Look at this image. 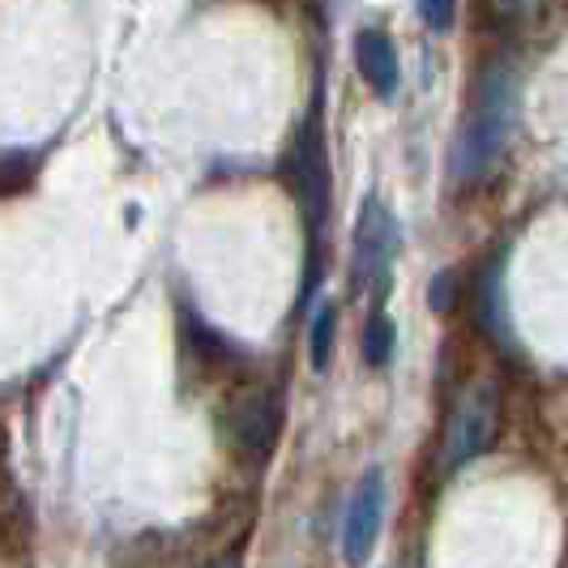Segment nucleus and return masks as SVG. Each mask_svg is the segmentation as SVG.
<instances>
[{"instance_id":"9d476101","label":"nucleus","mask_w":568,"mask_h":568,"mask_svg":"<svg viewBox=\"0 0 568 568\" xmlns=\"http://www.w3.org/2000/svg\"><path fill=\"white\" fill-rule=\"evenodd\" d=\"M419 18L432 30H449L457 18V0H419Z\"/></svg>"},{"instance_id":"39448f33","label":"nucleus","mask_w":568,"mask_h":568,"mask_svg":"<svg viewBox=\"0 0 568 568\" xmlns=\"http://www.w3.org/2000/svg\"><path fill=\"white\" fill-rule=\"evenodd\" d=\"M381 521H385V470L372 466L355 484V496L346 505V526H342V556L351 568L372 560V547L381 539Z\"/></svg>"},{"instance_id":"f03ea898","label":"nucleus","mask_w":568,"mask_h":568,"mask_svg":"<svg viewBox=\"0 0 568 568\" xmlns=\"http://www.w3.org/2000/svg\"><path fill=\"white\" fill-rule=\"evenodd\" d=\"M496 427H500V389L491 381H479L449 410L445 445H440V466L445 470H462L466 462H475L496 440Z\"/></svg>"},{"instance_id":"f8f14e48","label":"nucleus","mask_w":568,"mask_h":568,"mask_svg":"<svg viewBox=\"0 0 568 568\" xmlns=\"http://www.w3.org/2000/svg\"><path fill=\"white\" fill-rule=\"evenodd\" d=\"M539 0H487V9L496 13V18H521V13H530Z\"/></svg>"},{"instance_id":"9b49d317","label":"nucleus","mask_w":568,"mask_h":568,"mask_svg":"<svg viewBox=\"0 0 568 568\" xmlns=\"http://www.w3.org/2000/svg\"><path fill=\"white\" fill-rule=\"evenodd\" d=\"M427 304H432V313H449V308H454V270H445L440 278H432Z\"/></svg>"},{"instance_id":"f257e3e1","label":"nucleus","mask_w":568,"mask_h":568,"mask_svg":"<svg viewBox=\"0 0 568 568\" xmlns=\"http://www.w3.org/2000/svg\"><path fill=\"white\" fill-rule=\"evenodd\" d=\"M513 115H517V78L509 64H496L475 85V103H470V115L457 138L454 168L462 180H479L500 159L513 133Z\"/></svg>"},{"instance_id":"20e7f679","label":"nucleus","mask_w":568,"mask_h":568,"mask_svg":"<svg viewBox=\"0 0 568 568\" xmlns=\"http://www.w3.org/2000/svg\"><path fill=\"white\" fill-rule=\"evenodd\" d=\"M398 223L385 210L381 197H368L359 205V223H355V248H351V274H355V291H385L389 283V265L398 256Z\"/></svg>"},{"instance_id":"0eeeda50","label":"nucleus","mask_w":568,"mask_h":568,"mask_svg":"<svg viewBox=\"0 0 568 568\" xmlns=\"http://www.w3.org/2000/svg\"><path fill=\"white\" fill-rule=\"evenodd\" d=\"M235 436L253 457H265L274 449V436H278V402H274V394H253L240 406Z\"/></svg>"},{"instance_id":"423d86ee","label":"nucleus","mask_w":568,"mask_h":568,"mask_svg":"<svg viewBox=\"0 0 568 568\" xmlns=\"http://www.w3.org/2000/svg\"><path fill=\"white\" fill-rule=\"evenodd\" d=\"M355 64H359L364 82H368L381 99H394L402 69H398V52H394V43H389L385 30H359V34H355Z\"/></svg>"},{"instance_id":"1a4fd4ad","label":"nucleus","mask_w":568,"mask_h":568,"mask_svg":"<svg viewBox=\"0 0 568 568\" xmlns=\"http://www.w3.org/2000/svg\"><path fill=\"white\" fill-rule=\"evenodd\" d=\"M394 321L385 313H376L368 321V329H364V364L368 368H385L389 359H394Z\"/></svg>"},{"instance_id":"ddd939ff","label":"nucleus","mask_w":568,"mask_h":568,"mask_svg":"<svg viewBox=\"0 0 568 568\" xmlns=\"http://www.w3.org/2000/svg\"><path fill=\"white\" fill-rule=\"evenodd\" d=\"M214 568H231V565H214Z\"/></svg>"},{"instance_id":"7ed1b4c3","label":"nucleus","mask_w":568,"mask_h":568,"mask_svg":"<svg viewBox=\"0 0 568 568\" xmlns=\"http://www.w3.org/2000/svg\"><path fill=\"white\" fill-rule=\"evenodd\" d=\"M295 197H300V214H304V231L313 240V278L304 286V300L313 295L316 278H321V261H316V244L325 235V219H329V159H325V138L316 115L304 124L300 145H295Z\"/></svg>"},{"instance_id":"6e6552de","label":"nucleus","mask_w":568,"mask_h":568,"mask_svg":"<svg viewBox=\"0 0 568 568\" xmlns=\"http://www.w3.org/2000/svg\"><path fill=\"white\" fill-rule=\"evenodd\" d=\"M334 334H338V308L334 304H321L308 325V359L316 372L329 368V351H334Z\"/></svg>"}]
</instances>
